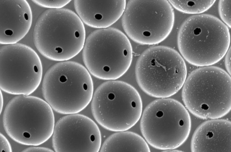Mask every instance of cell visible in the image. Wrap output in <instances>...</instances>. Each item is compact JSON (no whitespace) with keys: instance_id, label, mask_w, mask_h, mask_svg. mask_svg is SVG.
<instances>
[{"instance_id":"1","label":"cell","mask_w":231,"mask_h":152,"mask_svg":"<svg viewBox=\"0 0 231 152\" xmlns=\"http://www.w3.org/2000/svg\"><path fill=\"white\" fill-rule=\"evenodd\" d=\"M86 39L83 23L77 14L65 8L48 9L39 16L33 32L35 45L46 58L67 61L83 49Z\"/></svg>"},{"instance_id":"2","label":"cell","mask_w":231,"mask_h":152,"mask_svg":"<svg viewBox=\"0 0 231 152\" xmlns=\"http://www.w3.org/2000/svg\"><path fill=\"white\" fill-rule=\"evenodd\" d=\"M228 27L212 15L201 14L187 18L178 30V48L183 59L197 66H212L225 56L230 46Z\"/></svg>"},{"instance_id":"3","label":"cell","mask_w":231,"mask_h":152,"mask_svg":"<svg viewBox=\"0 0 231 152\" xmlns=\"http://www.w3.org/2000/svg\"><path fill=\"white\" fill-rule=\"evenodd\" d=\"M182 88L185 107L198 118H220L230 111V75L219 67L210 66L194 70L187 76Z\"/></svg>"},{"instance_id":"4","label":"cell","mask_w":231,"mask_h":152,"mask_svg":"<svg viewBox=\"0 0 231 152\" xmlns=\"http://www.w3.org/2000/svg\"><path fill=\"white\" fill-rule=\"evenodd\" d=\"M45 101L56 112L63 114L78 113L91 101L94 85L90 73L82 64L61 61L47 71L42 84Z\"/></svg>"},{"instance_id":"5","label":"cell","mask_w":231,"mask_h":152,"mask_svg":"<svg viewBox=\"0 0 231 152\" xmlns=\"http://www.w3.org/2000/svg\"><path fill=\"white\" fill-rule=\"evenodd\" d=\"M185 61L176 50L157 45L145 50L135 66L139 87L148 95L158 98L169 97L182 88L187 77Z\"/></svg>"},{"instance_id":"6","label":"cell","mask_w":231,"mask_h":152,"mask_svg":"<svg viewBox=\"0 0 231 152\" xmlns=\"http://www.w3.org/2000/svg\"><path fill=\"white\" fill-rule=\"evenodd\" d=\"M2 122L6 133L14 141L35 146L50 138L55 124L53 109L45 100L23 95L9 101L4 111Z\"/></svg>"},{"instance_id":"7","label":"cell","mask_w":231,"mask_h":152,"mask_svg":"<svg viewBox=\"0 0 231 152\" xmlns=\"http://www.w3.org/2000/svg\"><path fill=\"white\" fill-rule=\"evenodd\" d=\"M140 118L143 138L158 149L177 148L185 142L190 132L191 121L188 110L173 99L159 98L153 101L146 107Z\"/></svg>"},{"instance_id":"8","label":"cell","mask_w":231,"mask_h":152,"mask_svg":"<svg viewBox=\"0 0 231 152\" xmlns=\"http://www.w3.org/2000/svg\"><path fill=\"white\" fill-rule=\"evenodd\" d=\"M82 58L86 68L96 77L117 79L127 72L131 64L133 50L126 35L109 27L91 32L86 38Z\"/></svg>"},{"instance_id":"9","label":"cell","mask_w":231,"mask_h":152,"mask_svg":"<svg viewBox=\"0 0 231 152\" xmlns=\"http://www.w3.org/2000/svg\"><path fill=\"white\" fill-rule=\"evenodd\" d=\"M91 111L96 121L109 131L127 130L140 118L141 98L133 86L125 82L108 80L99 85L94 93Z\"/></svg>"},{"instance_id":"10","label":"cell","mask_w":231,"mask_h":152,"mask_svg":"<svg viewBox=\"0 0 231 152\" xmlns=\"http://www.w3.org/2000/svg\"><path fill=\"white\" fill-rule=\"evenodd\" d=\"M174 22L173 9L166 0H129L122 19L126 35L143 45L164 41L171 33Z\"/></svg>"},{"instance_id":"11","label":"cell","mask_w":231,"mask_h":152,"mask_svg":"<svg viewBox=\"0 0 231 152\" xmlns=\"http://www.w3.org/2000/svg\"><path fill=\"white\" fill-rule=\"evenodd\" d=\"M42 66L37 53L30 47L16 43L0 48V87L12 95H29L42 78Z\"/></svg>"},{"instance_id":"12","label":"cell","mask_w":231,"mask_h":152,"mask_svg":"<svg viewBox=\"0 0 231 152\" xmlns=\"http://www.w3.org/2000/svg\"><path fill=\"white\" fill-rule=\"evenodd\" d=\"M52 146L56 152H98L101 136L92 119L77 113L60 118L55 124Z\"/></svg>"},{"instance_id":"13","label":"cell","mask_w":231,"mask_h":152,"mask_svg":"<svg viewBox=\"0 0 231 152\" xmlns=\"http://www.w3.org/2000/svg\"><path fill=\"white\" fill-rule=\"evenodd\" d=\"M31 8L26 0H0V43H17L32 24Z\"/></svg>"},{"instance_id":"14","label":"cell","mask_w":231,"mask_h":152,"mask_svg":"<svg viewBox=\"0 0 231 152\" xmlns=\"http://www.w3.org/2000/svg\"><path fill=\"white\" fill-rule=\"evenodd\" d=\"M191 149L193 152H231V121L218 118L202 123L193 134Z\"/></svg>"},{"instance_id":"15","label":"cell","mask_w":231,"mask_h":152,"mask_svg":"<svg viewBox=\"0 0 231 152\" xmlns=\"http://www.w3.org/2000/svg\"><path fill=\"white\" fill-rule=\"evenodd\" d=\"M74 7L83 23L92 28H109L117 22L124 12L125 0H75Z\"/></svg>"},{"instance_id":"16","label":"cell","mask_w":231,"mask_h":152,"mask_svg":"<svg viewBox=\"0 0 231 152\" xmlns=\"http://www.w3.org/2000/svg\"><path fill=\"white\" fill-rule=\"evenodd\" d=\"M101 152H149L144 139L134 132H116L109 136L101 146Z\"/></svg>"},{"instance_id":"17","label":"cell","mask_w":231,"mask_h":152,"mask_svg":"<svg viewBox=\"0 0 231 152\" xmlns=\"http://www.w3.org/2000/svg\"><path fill=\"white\" fill-rule=\"evenodd\" d=\"M171 6L180 12L188 14H202L209 9L215 0H168Z\"/></svg>"},{"instance_id":"18","label":"cell","mask_w":231,"mask_h":152,"mask_svg":"<svg viewBox=\"0 0 231 152\" xmlns=\"http://www.w3.org/2000/svg\"><path fill=\"white\" fill-rule=\"evenodd\" d=\"M231 0H221L218 3V11L222 22L231 28Z\"/></svg>"},{"instance_id":"19","label":"cell","mask_w":231,"mask_h":152,"mask_svg":"<svg viewBox=\"0 0 231 152\" xmlns=\"http://www.w3.org/2000/svg\"><path fill=\"white\" fill-rule=\"evenodd\" d=\"M32 1L34 3L42 7L49 9H60L67 5L71 0H33Z\"/></svg>"},{"instance_id":"20","label":"cell","mask_w":231,"mask_h":152,"mask_svg":"<svg viewBox=\"0 0 231 152\" xmlns=\"http://www.w3.org/2000/svg\"><path fill=\"white\" fill-rule=\"evenodd\" d=\"M0 151L12 152V147L9 141L2 133L0 134Z\"/></svg>"},{"instance_id":"21","label":"cell","mask_w":231,"mask_h":152,"mask_svg":"<svg viewBox=\"0 0 231 152\" xmlns=\"http://www.w3.org/2000/svg\"><path fill=\"white\" fill-rule=\"evenodd\" d=\"M22 152H53L54 151L49 148L36 147L34 146L28 147L23 149Z\"/></svg>"},{"instance_id":"22","label":"cell","mask_w":231,"mask_h":152,"mask_svg":"<svg viewBox=\"0 0 231 152\" xmlns=\"http://www.w3.org/2000/svg\"><path fill=\"white\" fill-rule=\"evenodd\" d=\"M224 63L226 72L230 75L231 73V48L230 47L225 55Z\"/></svg>"},{"instance_id":"23","label":"cell","mask_w":231,"mask_h":152,"mask_svg":"<svg viewBox=\"0 0 231 152\" xmlns=\"http://www.w3.org/2000/svg\"><path fill=\"white\" fill-rule=\"evenodd\" d=\"M0 113H1L2 112V111L3 109V103H4V100H3V94L2 93L1 90V92H0Z\"/></svg>"}]
</instances>
